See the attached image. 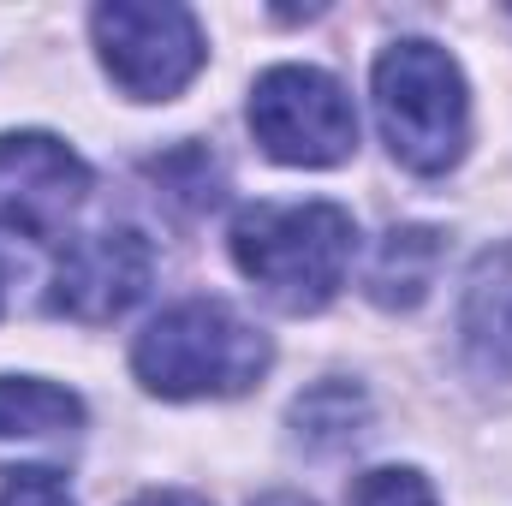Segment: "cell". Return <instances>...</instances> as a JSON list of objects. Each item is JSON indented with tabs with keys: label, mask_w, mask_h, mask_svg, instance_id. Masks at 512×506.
<instances>
[{
	"label": "cell",
	"mask_w": 512,
	"mask_h": 506,
	"mask_svg": "<svg viewBox=\"0 0 512 506\" xmlns=\"http://www.w3.org/2000/svg\"><path fill=\"white\" fill-rule=\"evenodd\" d=\"M251 506H310V501H304V495H286V489H280V495H262V501H251Z\"/></svg>",
	"instance_id": "obj_16"
},
{
	"label": "cell",
	"mask_w": 512,
	"mask_h": 506,
	"mask_svg": "<svg viewBox=\"0 0 512 506\" xmlns=\"http://www.w3.org/2000/svg\"><path fill=\"white\" fill-rule=\"evenodd\" d=\"M131 506H203V501H197V495H173V489H167V495H143V501H131Z\"/></svg>",
	"instance_id": "obj_15"
},
{
	"label": "cell",
	"mask_w": 512,
	"mask_h": 506,
	"mask_svg": "<svg viewBox=\"0 0 512 506\" xmlns=\"http://www.w3.org/2000/svg\"><path fill=\"white\" fill-rule=\"evenodd\" d=\"M90 167L48 131H6L0 137V233L48 245L84 209Z\"/></svg>",
	"instance_id": "obj_6"
},
{
	"label": "cell",
	"mask_w": 512,
	"mask_h": 506,
	"mask_svg": "<svg viewBox=\"0 0 512 506\" xmlns=\"http://www.w3.org/2000/svg\"><path fill=\"white\" fill-rule=\"evenodd\" d=\"M459 346L483 381H512V245L477 256L459 304Z\"/></svg>",
	"instance_id": "obj_8"
},
{
	"label": "cell",
	"mask_w": 512,
	"mask_h": 506,
	"mask_svg": "<svg viewBox=\"0 0 512 506\" xmlns=\"http://www.w3.org/2000/svg\"><path fill=\"white\" fill-rule=\"evenodd\" d=\"M251 131L286 167H334L358 149V108L316 66H268L251 90Z\"/></svg>",
	"instance_id": "obj_5"
},
{
	"label": "cell",
	"mask_w": 512,
	"mask_h": 506,
	"mask_svg": "<svg viewBox=\"0 0 512 506\" xmlns=\"http://www.w3.org/2000/svg\"><path fill=\"white\" fill-rule=\"evenodd\" d=\"M149 173L167 185V197L173 203H185V209H215V197H221V173H215V161H209V149H173V155H161V161H149Z\"/></svg>",
	"instance_id": "obj_12"
},
{
	"label": "cell",
	"mask_w": 512,
	"mask_h": 506,
	"mask_svg": "<svg viewBox=\"0 0 512 506\" xmlns=\"http://www.w3.org/2000/svg\"><path fill=\"white\" fill-rule=\"evenodd\" d=\"M292 423H298V441H310L316 453H340V447H352L364 435L370 405H364V393L352 381H322V387L298 393Z\"/></svg>",
	"instance_id": "obj_11"
},
{
	"label": "cell",
	"mask_w": 512,
	"mask_h": 506,
	"mask_svg": "<svg viewBox=\"0 0 512 506\" xmlns=\"http://www.w3.org/2000/svg\"><path fill=\"white\" fill-rule=\"evenodd\" d=\"M108 78L131 102H167L203 72V30L173 0H108L90 18Z\"/></svg>",
	"instance_id": "obj_4"
},
{
	"label": "cell",
	"mask_w": 512,
	"mask_h": 506,
	"mask_svg": "<svg viewBox=\"0 0 512 506\" xmlns=\"http://www.w3.org/2000/svg\"><path fill=\"white\" fill-rule=\"evenodd\" d=\"M352 506H435L429 495V483L417 477V471H364L358 483H352Z\"/></svg>",
	"instance_id": "obj_13"
},
{
	"label": "cell",
	"mask_w": 512,
	"mask_h": 506,
	"mask_svg": "<svg viewBox=\"0 0 512 506\" xmlns=\"http://www.w3.org/2000/svg\"><path fill=\"white\" fill-rule=\"evenodd\" d=\"M0 506H78V501L54 471H12L0 483Z\"/></svg>",
	"instance_id": "obj_14"
},
{
	"label": "cell",
	"mask_w": 512,
	"mask_h": 506,
	"mask_svg": "<svg viewBox=\"0 0 512 506\" xmlns=\"http://www.w3.org/2000/svg\"><path fill=\"white\" fill-rule=\"evenodd\" d=\"M84 429L78 393L36 376H0V441H60Z\"/></svg>",
	"instance_id": "obj_10"
},
{
	"label": "cell",
	"mask_w": 512,
	"mask_h": 506,
	"mask_svg": "<svg viewBox=\"0 0 512 506\" xmlns=\"http://www.w3.org/2000/svg\"><path fill=\"white\" fill-rule=\"evenodd\" d=\"M0 292H6V274H0Z\"/></svg>",
	"instance_id": "obj_17"
},
{
	"label": "cell",
	"mask_w": 512,
	"mask_h": 506,
	"mask_svg": "<svg viewBox=\"0 0 512 506\" xmlns=\"http://www.w3.org/2000/svg\"><path fill=\"white\" fill-rule=\"evenodd\" d=\"M149 274H155V251L143 233H131V227L84 233L54 262L48 310L72 316V322H114L149 292Z\"/></svg>",
	"instance_id": "obj_7"
},
{
	"label": "cell",
	"mask_w": 512,
	"mask_h": 506,
	"mask_svg": "<svg viewBox=\"0 0 512 506\" xmlns=\"http://www.w3.org/2000/svg\"><path fill=\"white\" fill-rule=\"evenodd\" d=\"M131 370L161 399H227L262 381L268 334L215 298H185L137 334Z\"/></svg>",
	"instance_id": "obj_2"
},
{
	"label": "cell",
	"mask_w": 512,
	"mask_h": 506,
	"mask_svg": "<svg viewBox=\"0 0 512 506\" xmlns=\"http://www.w3.org/2000/svg\"><path fill=\"white\" fill-rule=\"evenodd\" d=\"M376 120L399 167L447 173L471 143V96L465 72L441 42L405 36L376 60Z\"/></svg>",
	"instance_id": "obj_3"
},
{
	"label": "cell",
	"mask_w": 512,
	"mask_h": 506,
	"mask_svg": "<svg viewBox=\"0 0 512 506\" xmlns=\"http://www.w3.org/2000/svg\"><path fill=\"white\" fill-rule=\"evenodd\" d=\"M435 268H441V233L435 227H393L370 256L364 292L382 310H417L435 286Z\"/></svg>",
	"instance_id": "obj_9"
},
{
	"label": "cell",
	"mask_w": 512,
	"mask_h": 506,
	"mask_svg": "<svg viewBox=\"0 0 512 506\" xmlns=\"http://www.w3.org/2000/svg\"><path fill=\"white\" fill-rule=\"evenodd\" d=\"M358 251V227L340 203H251L233 221V262L286 316H316Z\"/></svg>",
	"instance_id": "obj_1"
}]
</instances>
